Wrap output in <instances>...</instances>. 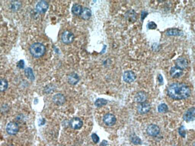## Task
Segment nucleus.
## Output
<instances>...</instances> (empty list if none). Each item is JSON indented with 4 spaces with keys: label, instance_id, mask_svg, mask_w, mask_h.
<instances>
[{
    "label": "nucleus",
    "instance_id": "nucleus-1",
    "mask_svg": "<svg viewBox=\"0 0 195 146\" xmlns=\"http://www.w3.org/2000/svg\"><path fill=\"white\" fill-rule=\"evenodd\" d=\"M167 94L170 98L176 100L186 99L191 94L189 87L184 84L175 83L170 85L167 89Z\"/></svg>",
    "mask_w": 195,
    "mask_h": 146
},
{
    "label": "nucleus",
    "instance_id": "nucleus-2",
    "mask_svg": "<svg viewBox=\"0 0 195 146\" xmlns=\"http://www.w3.org/2000/svg\"><path fill=\"white\" fill-rule=\"evenodd\" d=\"M46 48L43 44L40 43H35L31 46L30 52L32 55L35 57L43 56L46 52Z\"/></svg>",
    "mask_w": 195,
    "mask_h": 146
},
{
    "label": "nucleus",
    "instance_id": "nucleus-3",
    "mask_svg": "<svg viewBox=\"0 0 195 146\" xmlns=\"http://www.w3.org/2000/svg\"><path fill=\"white\" fill-rule=\"evenodd\" d=\"M74 39V35L73 33L69 31H66L63 32L61 36L62 42L65 44L72 43Z\"/></svg>",
    "mask_w": 195,
    "mask_h": 146
},
{
    "label": "nucleus",
    "instance_id": "nucleus-4",
    "mask_svg": "<svg viewBox=\"0 0 195 146\" xmlns=\"http://www.w3.org/2000/svg\"><path fill=\"white\" fill-rule=\"evenodd\" d=\"M19 126L17 123L11 122L8 124L6 127V132L10 135H15L19 131Z\"/></svg>",
    "mask_w": 195,
    "mask_h": 146
},
{
    "label": "nucleus",
    "instance_id": "nucleus-5",
    "mask_svg": "<svg viewBox=\"0 0 195 146\" xmlns=\"http://www.w3.org/2000/svg\"><path fill=\"white\" fill-rule=\"evenodd\" d=\"M103 122L108 126H112L115 124L116 119L113 115L111 114H106L103 117Z\"/></svg>",
    "mask_w": 195,
    "mask_h": 146
},
{
    "label": "nucleus",
    "instance_id": "nucleus-6",
    "mask_svg": "<svg viewBox=\"0 0 195 146\" xmlns=\"http://www.w3.org/2000/svg\"><path fill=\"white\" fill-rule=\"evenodd\" d=\"M48 3L45 1H40L37 3L36 6V9L37 12L40 14L45 13L49 8Z\"/></svg>",
    "mask_w": 195,
    "mask_h": 146
},
{
    "label": "nucleus",
    "instance_id": "nucleus-7",
    "mask_svg": "<svg viewBox=\"0 0 195 146\" xmlns=\"http://www.w3.org/2000/svg\"><path fill=\"white\" fill-rule=\"evenodd\" d=\"M136 76L135 73L131 70H128L124 73L123 79L126 82L130 83L135 80Z\"/></svg>",
    "mask_w": 195,
    "mask_h": 146
},
{
    "label": "nucleus",
    "instance_id": "nucleus-8",
    "mask_svg": "<svg viewBox=\"0 0 195 146\" xmlns=\"http://www.w3.org/2000/svg\"><path fill=\"white\" fill-rule=\"evenodd\" d=\"M147 133L151 136H156L159 133L160 129L158 126L155 124H150L147 129Z\"/></svg>",
    "mask_w": 195,
    "mask_h": 146
},
{
    "label": "nucleus",
    "instance_id": "nucleus-9",
    "mask_svg": "<svg viewBox=\"0 0 195 146\" xmlns=\"http://www.w3.org/2000/svg\"><path fill=\"white\" fill-rule=\"evenodd\" d=\"M188 65L187 60L182 57L178 58L175 61V66L182 70L187 68Z\"/></svg>",
    "mask_w": 195,
    "mask_h": 146
},
{
    "label": "nucleus",
    "instance_id": "nucleus-10",
    "mask_svg": "<svg viewBox=\"0 0 195 146\" xmlns=\"http://www.w3.org/2000/svg\"><path fill=\"white\" fill-rule=\"evenodd\" d=\"M83 123L81 119L78 117H75L72 119L70 121V125L72 128L74 129H79L83 126Z\"/></svg>",
    "mask_w": 195,
    "mask_h": 146
},
{
    "label": "nucleus",
    "instance_id": "nucleus-11",
    "mask_svg": "<svg viewBox=\"0 0 195 146\" xmlns=\"http://www.w3.org/2000/svg\"><path fill=\"white\" fill-rule=\"evenodd\" d=\"M183 119L187 122L193 121L195 119V108H190L187 111L183 116Z\"/></svg>",
    "mask_w": 195,
    "mask_h": 146
},
{
    "label": "nucleus",
    "instance_id": "nucleus-12",
    "mask_svg": "<svg viewBox=\"0 0 195 146\" xmlns=\"http://www.w3.org/2000/svg\"><path fill=\"white\" fill-rule=\"evenodd\" d=\"M150 106L148 103L144 102L140 103L138 107V111L140 114H146L150 111Z\"/></svg>",
    "mask_w": 195,
    "mask_h": 146
},
{
    "label": "nucleus",
    "instance_id": "nucleus-13",
    "mask_svg": "<svg viewBox=\"0 0 195 146\" xmlns=\"http://www.w3.org/2000/svg\"><path fill=\"white\" fill-rule=\"evenodd\" d=\"M53 101L56 105L62 106L66 102L65 97L61 94H57L53 96Z\"/></svg>",
    "mask_w": 195,
    "mask_h": 146
},
{
    "label": "nucleus",
    "instance_id": "nucleus-14",
    "mask_svg": "<svg viewBox=\"0 0 195 146\" xmlns=\"http://www.w3.org/2000/svg\"><path fill=\"white\" fill-rule=\"evenodd\" d=\"M183 70L175 66L172 68L170 70V75L173 78H179L183 75Z\"/></svg>",
    "mask_w": 195,
    "mask_h": 146
},
{
    "label": "nucleus",
    "instance_id": "nucleus-15",
    "mask_svg": "<svg viewBox=\"0 0 195 146\" xmlns=\"http://www.w3.org/2000/svg\"><path fill=\"white\" fill-rule=\"evenodd\" d=\"M147 98L146 93L142 91L139 92L137 93L135 97L136 101L140 103L145 102Z\"/></svg>",
    "mask_w": 195,
    "mask_h": 146
},
{
    "label": "nucleus",
    "instance_id": "nucleus-16",
    "mask_svg": "<svg viewBox=\"0 0 195 146\" xmlns=\"http://www.w3.org/2000/svg\"><path fill=\"white\" fill-rule=\"evenodd\" d=\"M166 34L168 36H181L183 33L180 29L177 28H172L168 29L166 32Z\"/></svg>",
    "mask_w": 195,
    "mask_h": 146
},
{
    "label": "nucleus",
    "instance_id": "nucleus-17",
    "mask_svg": "<svg viewBox=\"0 0 195 146\" xmlns=\"http://www.w3.org/2000/svg\"><path fill=\"white\" fill-rule=\"evenodd\" d=\"M79 78L78 75L76 73L70 74L68 77V83L71 85H76L79 81Z\"/></svg>",
    "mask_w": 195,
    "mask_h": 146
},
{
    "label": "nucleus",
    "instance_id": "nucleus-18",
    "mask_svg": "<svg viewBox=\"0 0 195 146\" xmlns=\"http://www.w3.org/2000/svg\"><path fill=\"white\" fill-rule=\"evenodd\" d=\"M82 19L84 20H88L91 18V11L88 8H84L83 9L81 14Z\"/></svg>",
    "mask_w": 195,
    "mask_h": 146
},
{
    "label": "nucleus",
    "instance_id": "nucleus-19",
    "mask_svg": "<svg viewBox=\"0 0 195 146\" xmlns=\"http://www.w3.org/2000/svg\"><path fill=\"white\" fill-rule=\"evenodd\" d=\"M83 9L81 5L78 4H75L72 8V12L75 15H80Z\"/></svg>",
    "mask_w": 195,
    "mask_h": 146
},
{
    "label": "nucleus",
    "instance_id": "nucleus-20",
    "mask_svg": "<svg viewBox=\"0 0 195 146\" xmlns=\"http://www.w3.org/2000/svg\"><path fill=\"white\" fill-rule=\"evenodd\" d=\"M8 87L7 80L5 79H0V92L5 91Z\"/></svg>",
    "mask_w": 195,
    "mask_h": 146
},
{
    "label": "nucleus",
    "instance_id": "nucleus-21",
    "mask_svg": "<svg viewBox=\"0 0 195 146\" xmlns=\"http://www.w3.org/2000/svg\"><path fill=\"white\" fill-rule=\"evenodd\" d=\"M25 74L26 77L31 80H34V76L32 70L30 68H28L25 70Z\"/></svg>",
    "mask_w": 195,
    "mask_h": 146
},
{
    "label": "nucleus",
    "instance_id": "nucleus-22",
    "mask_svg": "<svg viewBox=\"0 0 195 146\" xmlns=\"http://www.w3.org/2000/svg\"><path fill=\"white\" fill-rule=\"evenodd\" d=\"M108 102L107 100L102 99V98H99L96 100L95 104V106L97 107H101L103 106H105L107 104Z\"/></svg>",
    "mask_w": 195,
    "mask_h": 146
},
{
    "label": "nucleus",
    "instance_id": "nucleus-23",
    "mask_svg": "<svg viewBox=\"0 0 195 146\" xmlns=\"http://www.w3.org/2000/svg\"><path fill=\"white\" fill-rule=\"evenodd\" d=\"M158 111L160 113H165L168 110V106L165 104H162L159 106L158 108Z\"/></svg>",
    "mask_w": 195,
    "mask_h": 146
},
{
    "label": "nucleus",
    "instance_id": "nucleus-24",
    "mask_svg": "<svg viewBox=\"0 0 195 146\" xmlns=\"http://www.w3.org/2000/svg\"><path fill=\"white\" fill-rule=\"evenodd\" d=\"M132 140L134 144H140L142 143L141 139L138 137L134 135L132 137Z\"/></svg>",
    "mask_w": 195,
    "mask_h": 146
},
{
    "label": "nucleus",
    "instance_id": "nucleus-25",
    "mask_svg": "<svg viewBox=\"0 0 195 146\" xmlns=\"http://www.w3.org/2000/svg\"><path fill=\"white\" fill-rule=\"evenodd\" d=\"M147 27L150 29H155L157 27V24L153 21L149 22L147 24Z\"/></svg>",
    "mask_w": 195,
    "mask_h": 146
},
{
    "label": "nucleus",
    "instance_id": "nucleus-26",
    "mask_svg": "<svg viewBox=\"0 0 195 146\" xmlns=\"http://www.w3.org/2000/svg\"><path fill=\"white\" fill-rule=\"evenodd\" d=\"M179 132L180 135L182 137H185V136H186V132L184 126H182L180 128Z\"/></svg>",
    "mask_w": 195,
    "mask_h": 146
},
{
    "label": "nucleus",
    "instance_id": "nucleus-27",
    "mask_svg": "<svg viewBox=\"0 0 195 146\" xmlns=\"http://www.w3.org/2000/svg\"><path fill=\"white\" fill-rule=\"evenodd\" d=\"M91 138H92L93 142L97 144L99 142L100 138L96 134L93 133L91 135Z\"/></svg>",
    "mask_w": 195,
    "mask_h": 146
},
{
    "label": "nucleus",
    "instance_id": "nucleus-28",
    "mask_svg": "<svg viewBox=\"0 0 195 146\" xmlns=\"http://www.w3.org/2000/svg\"><path fill=\"white\" fill-rule=\"evenodd\" d=\"M24 66V63L23 60H20L18 62L17 66L20 69H23Z\"/></svg>",
    "mask_w": 195,
    "mask_h": 146
},
{
    "label": "nucleus",
    "instance_id": "nucleus-29",
    "mask_svg": "<svg viewBox=\"0 0 195 146\" xmlns=\"http://www.w3.org/2000/svg\"><path fill=\"white\" fill-rule=\"evenodd\" d=\"M147 15H148V13L146 11H143L141 14V19L142 20H144L145 19V18L146 17Z\"/></svg>",
    "mask_w": 195,
    "mask_h": 146
},
{
    "label": "nucleus",
    "instance_id": "nucleus-30",
    "mask_svg": "<svg viewBox=\"0 0 195 146\" xmlns=\"http://www.w3.org/2000/svg\"><path fill=\"white\" fill-rule=\"evenodd\" d=\"M158 81L159 83L162 84L163 83V76L161 75H159L158 76Z\"/></svg>",
    "mask_w": 195,
    "mask_h": 146
},
{
    "label": "nucleus",
    "instance_id": "nucleus-31",
    "mask_svg": "<svg viewBox=\"0 0 195 146\" xmlns=\"http://www.w3.org/2000/svg\"><path fill=\"white\" fill-rule=\"evenodd\" d=\"M108 145V142L106 140H103L100 144L99 146H106Z\"/></svg>",
    "mask_w": 195,
    "mask_h": 146
},
{
    "label": "nucleus",
    "instance_id": "nucleus-32",
    "mask_svg": "<svg viewBox=\"0 0 195 146\" xmlns=\"http://www.w3.org/2000/svg\"><path fill=\"white\" fill-rule=\"evenodd\" d=\"M13 146L12 145H9V146Z\"/></svg>",
    "mask_w": 195,
    "mask_h": 146
}]
</instances>
